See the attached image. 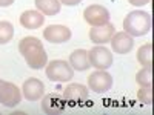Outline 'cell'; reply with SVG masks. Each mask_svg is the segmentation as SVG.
Returning a JSON list of instances; mask_svg holds the SVG:
<instances>
[{
    "label": "cell",
    "mask_w": 154,
    "mask_h": 115,
    "mask_svg": "<svg viewBox=\"0 0 154 115\" xmlns=\"http://www.w3.org/2000/svg\"><path fill=\"white\" fill-rule=\"evenodd\" d=\"M139 86H152V66H143L136 75Z\"/></svg>",
    "instance_id": "cell-18"
},
{
    "label": "cell",
    "mask_w": 154,
    "mask_h": 115,
    "mask_svg": "<svg viewBox=\"0 0 154 115\" xmlns=\"http://www.w3.org/2000/svg\"><path fill=\"white\" fill-rule=\"evenodd\" d=\"M137 100L143 105H151L152 103V87L151 86H140L137 91Z\"/></svg>",
    "instance_id": "cell-20"
},
{
    "label": "cell",
    "mask_w": 154,
    "mask_h": 115,
    "mask_svg": "<svg viewBox=\"0 0 154 115\" xmlns=\"http://www.w3.org/2000/svg\"><path fill=\"white\" fill-rule=\"evenodd\" d=\"M69 65L74 71H86L91 68V65H89V58H88V51L85 49H75L74 52L69 55Z\"/></svg>",
    "instance_id": "cell-15"
},
{
    "label": "cell",
    "mask_w": 154,
    "mask_h": 115,
    "mask_svg": "<svg viewBox=\"0 0 154 115\" xmlns=\"http://www.w3.org/2000/svg\"><path fill=\"white\" fill-rule=\"evenodd\" d=\"M137 60L142 66H152V43H146L139 48Z\"/></svg>",
    "instance_id": "cell-17"
},
{
    "label": "cell",
    "mask_w": 154,
    "mask_h": 115,
    "mask_svg": "<svg viewBox=\"0 0 154 115\" xmlns=\"http://www.w3.org/2000/svg\"><path fill=\"white\" fill-rule=\"evenodd\" d=\"M22 55H23L25 61H26V65L31 69H42V68L46 66L48 54H46V51L43 49V45L42 43H37V45L28 48Z\"/></svg>",
    "instance_id": "cell-5"
},
{
    "label": "cell",
    "mask_w": 154,
    "mask_h": 115,
    "mask_svg": "<svg viewBox=\"0 0 154 115\" xmlns=\"http://www.w3.org/2000/svg\"><path fill=\"white\" fill-rule=\"evenodd\" d=\"M62 95L66 100V105H80L88 100L89 89L80 83H71L63 89Z\"/></svg>",
    "instance_id": "cell-8"
},
{
    "label": "cell",
    "mask_w": 154,
    "mask_h": 115,
    "mask_svg": "<svg viewBox=\"0 0 154 115\" xmlns=\"http://www.w3.org/2000/svg\"><path fill=\"white\" fill-rule=\"evenodd\" d=\"M45 23V16L37 9H28L20 16V25L26 29H38L43 26Z\"/></svg>",
    "instance_id": "cell-14"
},
{
    "label": "cell",
    "mask_w": 154,
    "mask_h": 115,
    "mask_svg": "<svg viewBox=\"0 0 154 115\" xmlns=\"http://www.w3.org/2000/svg\"><path fill=\"white\" fill-rule=\"evenodd\" d=\"M80 2L82 0H60V3L66 5V6H75V5H79Z\"/></svg>",
    "instance_id": "cell-21"
},
{
    "label": "cell",
    "mask_w": 154,
    "mask_h": 115,
    "mask_svg": "<svg viewBox=\"0 0 154 115\" xmlns=\"http://www.w3.org/2000/svg\"><path fill=\"white\" fill-rule=\"evenodd\" d=\"M12 3H14V0H0V6H2V8L11 6Z\"/></svg>",
    "instance_id": "cell-23"
},
{
    "label": "cell",
    "mask_w": 154,
    "mask_h": 115,
    "mask_svg": "<svg viewBox=\"0 0 154 115\" xmlns=\"http://www.w3.org/2000/svg\"><path fill=\"white\" fill-rule=\"evenodd\" d=\"M112 86V77L106 69H97L88 77V87L96 94H105Z\"/></svg>",
    "instance_id": "cell-3"
},
{
    "label": "cell",
    "mask_w": 154,
    "mask_h": 115,
    "mask_svg": "<svg viewBox=\"0 0 154 115\" xmlns=\"http://www.w3.org/2000/svg\"><path fill=\"white\" fill-rule=\"evenodd\" d=\"M43 37L49 43H65L71 38V29L63 25H49L43 29Z\"/></svg>",
    "instance_id": "cell-11"
},
{
    "label": "cell",
    "mask_w": 154,
    "mask_h": 115,
    "mask_svg": "<svg viewBox=\"0 0 154 115\" xmlns=\"http://www.w3.org/2000/svg\"><path fill=\"white\" fill-rule=\"evenodd\" d=\"M85 22L91 26H102V25L109 23V11L102 5H89L83 11Z\"/></svg>",
    "instance_id": "cell-6"
},
{
    "label": "cell",
    "mask_w": 154,
    "mask_h": 115,
    "mask_svg": "<svg viewBox=\"0 0 154 115\" xmlns=\"http://www.w3.org/2000/svg\"><path fill=\"white\" fill-rule=\"evenodd\" d=\"M114 32H116V28L111 23L102 25V26H93L89 29V40L94 45H105L111 40Z\"/></svg>",
    "instance_id": "cell-13"
},
{
    "label": "cell",
    "mask_w": 154,
    "mask_h": 115,
    "mask_svg": "<svg viewBox=\"0 0 154 115\" xmlns=\"http://www.w3.org/2000/svg\"><path fill=\"white\" fill-rule=\"evenodd\" d=\"M152 20L151 14L145 11H131L123 20V31L126 34H130L131 37H142L151 31Z\"/></svg>",
    "instance_id": "cell-1"
},
{
    "label": "cell",
    "mask_w": 154,
    "mask_h": 115,
    "mask_svg": "<svg viewBox=\"0 0 154 115\" xmlns=\"http://www.w3.org/2000/svg\"><path fill=\"white\" fill-rule=\"evenodd\" d=\"M66 108V100L62 94L49 92L45 97H42V111L48 115H57L62 114Z\"/></svg>",
    "instance_id": "cell-7"
},
{
    "label": "cell",
    "mask_w": 154,
    "mask_h": 115,
    "mask_svg": "<svg viewBox=\"0 0 154 115\" xmlns=\"http://www.w3.org/2000/svg\"><path fill=\"white\" fill-rule=\"evenodd\" d=\"M22 94L28 101H37L45 94V86L38 78H28L22 86Z\"/></svg>",
    "instance_id": "cell-12"
},
{
    "label": "cell",
    "mask_w": 154,
    "mask_h": 115,
    "mask_svg": "<svg viewBox=\"0 0 154 115\" xmlns=\"http://www.w3.org/2000/svg\"><path fill=\"white\" fill-rule=\"evenodd\" d=\"M35 8L37 11H40L43 16H57L60 9H62V3L60 0H35Z\"/></svg>",
    "instance_id": "cell-16"
},
{
    "label": "cell",
    "mask_w": 154,
    "mask_h": 115,
    "mask_svg": "<svg viewBox=\"0 0 154 115\" xmlns=\"http://www.w3.org/2000/svg\"><path fill=\"white\" fill-rule=\"evenodd\" d=\"M22 100V92L14 83L3 81L0 87V105L6 108H14L20 103Z\"/></svg>",
    "instance_id": "cell-9"
},
{
    "label": "cell",
    "mask_w": 154,
    "mask_h": 115,
    "mask_svg": "<svg viewBox=\"0 0 154 115\" xmlns=\"http://www.w3.org/2000/svg\"><path fill=\"white\" fill-rule=\"evenodd\" d=\"M45 72H46V78H49L51 81H56V83L69 81L74 77V69L65 60H53V61H49L46 65Z\"/></svg>",
    "instance_id": "cell-2"
},
{
    "label": "cell",
    "mask_w": 154,
    "mask_h": 115,
    "mask_svg": "<svg viewBox=\"0 0 154 115\" xmlns=\"http://www.w3.org/2000/svg\"><path fill=\"white\" fill-rule=\"evenodd\" d=\"M111 48L114 52L117 54H128L131 52L134 48V37H131L130 34H126L125 31L122 32H114L111 37Z\"/></svg>",
    "instance_id": "cell-10"
},
{
    "label": "cell",
    "mask_w": 154,
    "mask_h": 115,
    "mask_svg": "<svg viewBox=\"0 0 154 115\" xmlns=\"http://www.w3.org/2000/svg\"><path fill=\"white\" fill-rule=\"evenodd\" d=\"M131 5L134 6H143V5H148L149 3V0H128Z\"/></svg>",
    "instance_id": "cell-22"
},
{
    "label": "cell",
    "mask_w": 154,
    "mask_h": 115,
    "mask_svg": "<svg viewBox=\"0 0 154 115\" xmlns=\"http://www.w3.org/2000/svg\"><path fill=\"white\" fill-rule=\"evenodd\" d=\"M2 83H3V80H0V87H2Z\"/></svg>",
    "instance_id": "cell-24"
},
{
    "label": "cell",
    "mask_w": 154,
    "mask_h": 115,
    "mask_svg": "<svg viewBox=\"0 0 154 115\" xmlns=\"http://www.w3.org/2000/svg\"><path fill=\"white\" fill-rule=\"evenodd\" d=\"M12 37H14V26H12V23L6 20L0 22V45L11 42Z\"/></svg>",
    "instance_id": "cell-19"
},
{
    "label": "cell",
    "mask_w": 154,
    "mask_h": 115,
    "mask_svg": "<svg viewBox=\"0 0 154 115\" xmlns=\"http://www.w3.org/2000/svg\"><path fill=\"white\" fill-rule=\"evenodd\" d=\"M88 58L91 68L96 69H108L112 65V54L111 51L105 46H94L93 49L88 51Z\"/></svg>",
    "instance_id": "cell-4"
}]
</instances>
